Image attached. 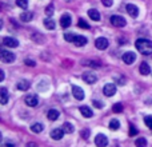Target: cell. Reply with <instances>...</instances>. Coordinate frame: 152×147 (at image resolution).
Returning <instances> with one entry per match:
<instances>
[{"instance_id":"1","label":"cell","mask_w":152,"mask_h":147,"mask_svg":"<svg viewBox=\"0 0 152 147\" xmlns=\"http://www.w3.org/2000/svg\"><path fill=\"white\" fill-rule=\"evenodd\" d=\"M136 50L143 55H151L152 54V42L148 39H137L136 43Z\"/></svg>"},{"instance_id":"2","label":"cell","mask_w":152,"mask_h":147,"mask_svg":"<svg viewBox=\"0 0 152 147\" xmlns=\"http://www.w3.org/2000/svg\"><path fill=\"white\" fill-rule=\"evenodd\" d=\"M0 60L3 63H12L15 60V54H12L11 51H0Z\"/></svg>"},{"instance_id":"3","label":"cell","mask_w":152,"mask_h":147,"mask_svg":"<svg viewBox=\"0 0 152 147\" xmlns=\"http://www.w3.org/2000/svg\"><path fill=\"white\" fill-rule=\"evenodd\" d=\"M110 21H111V24H112V26H115V27H126V24H127L126 19H124L123 16H119V15L111 16Z\"/></svg>"},{"instance_id":"4","label":"cell","mask_w":152,"mask_h":147,"mask_svg":"<svg viewBox=\"0 0 152 147\" xmlns=\"http://www.w3.org/2000/svg\"><path fill=\"white\" fill-rule=\"evenodd\" d=\"M103 94L105 96H112V95L116 94V84H112V83H108L104 86L103 88Z\"/></svg>"},{"instance_id":"5","label":"cell","mask_w":152,"mask_h":147,"mask_svg":"<svg viewBox=\"0 0 152 147\" xmlns=\"http://www.w3.org/2000/svg\"><path fill=\"white\" fill-rule=\"evenodd\" d=\"M95 143H96L97 147H105L108 145V139L104 134H97L95 137Z\"/></svg>"},{"instance_id":"6","label":"cell","mask_w":152,"mask_h":147,"mask_svg":"<svg viewBox=\"0 0 152 147\" xmlns=\"http://www.w3.org/2000/svg\"><path fill=\"white\" fill-rule=\"evenodd\" d=\"M108 40L105 39V37H97L96 39V42H95V46H96V48L97 50H107L108 48Z\"/></svg>"},{"instance_id":"7","label":"cell","mask_w":152,"mask_h":147,"mask_svg":"<svg viewBox=\"0 0 152 147\" xmlns=\"http://www.w3.org/2000/svg\"><path fill=\"white\" fill-rule=\"evenodd\" d=\"M83 80L88 84H94V83H96L97 76L95 75L94 72H84L83 74Z\"/></svg>"},{"instance_id":"8","label":"cell","mask_w":152,"mask_h":147,"mask_svg":"<svg viewBox=\"0 0 152 147\" xmlns=\"http://www.w3.org/2000/svg\"><path fill=\"white\" fill-rule=\"evenodd\" d=\"M72 94H74V98H76L77 100H83L84 99V91H83L81 87L72 86Z\"/></svg>"},{"instance_id":"9","label":"cell","mask_w":152,"mask_h":147,"mask_svg":"<svg viewBox=\"0 0 152 147\" xmlns=\"http://www.w3.org/2000/svg\"><path fill=\"white\" fill-rule=\"evenodd\" d=\"M24 102H26L27 106H29V107H35V106H37V98L36 95H27L26 98H24Z\"/></svg>"},{"instance_id":"10","label":"cell","mask_w":152,"mask_h":147,"mask_svg":"<svg viewBox=\"0 0 152 147\" xmlns=\"http://www.w3.org/2000/svg\"><path fill=\"white\" fill-rule=\"evenodd\" d=\"M3 44L7 46V47H10V48H15V47L19 46V42L16 39H13V37L7 36V37H4V40H3Z\"/></svg>"},{"instance_id":"11","label":"cell","mask_w":152,"mask_h":147,"mask_svg":"<svg viewBox=\"0 0 152 147\" xmlns=\"http://www.w3.org/2000/svg\"><path fill=\"white\" fill-rule=\"evenodd\" d=\"M64 137V130L63 129H53L51 131V138L55 140H60Z\"/></svg>"},{"instance_id":"12","label":"cell","mask_w":152,"mask_h":147,"mask_svg":"<svg viewBox=\"0 0 152 147\" xmlns=\"http://www.w3.org/2000/svg\"><path fill=\"white\" fill-rule=\"evenodd\" d=\"M72 20H71V16L68 15V13H66V15H63L60 18V26L61 28H68L69 26H71Z\"/></svg>"},{"instance_id":"13","label":"cell","mask_w":152,"mask_h":147,"mask_svg":"<svg viewBox=\"0 0 152 147\" xmlns=\"http://www.w3.org/2000/svg\"><path fill=\"white\" fill-rule=\"evenodd\" d=\"M135 60H136V55H135V52H126L123 55V62L126 64H132Z\"/></svg>"},{"instance_id":"14","label":"cell","mask_w":152,"mask_h":147,"mask_svg":"<svg viewBox=\"0 0 152 147\" xmlns=\"http://www.w3.org/2000/svg\"><path fill=\"white\" fill-rule=\"evenodd\" d=\"M8 90L5 87H0V103L1 104H7L8 103Z\"/></svg>"},{"instance_id":"15","label":"cell","mask_w":152,"mask_h":147,"mask_svg":"<svg viewBox=\"0 0 152 147\" xmlns=\"http://www.w3.org/2000/svg\"><path fill=\"white\" fill-rule=\"evenodd\" d=\"M127 12H128L132 18H137V16H139V8L134 4H127Z\"/></svg>"},{"instance_id":"16","label":"cell","mask_w":152,"mask_h":147,"mask_svg":"<svg viewBox=\"0 0 152 147\" xmlns=\"http://www.w3.org/2000/svg\"><path fill=\"white\" fill-rule=\"evenodd\" d=\"M72 43H74L75 46H77V47H83V46L87 44V37L80 36V35H76L75 39H74V42H72Z\"/></svg>"},{"instance_id":"17","label":"cell","mask_w":152,"mask_h":147,"mask_svg":"<svg viewBox=\"0 0 152 147\" xmlns=\"http://www.w3.org/2000/svg\"><path fill=\"white\" fill-rule=\"evenodd\" d=\"M139 71L142 75H150L151 74V67H150V64L148 63H145V62H143L142 64H140V67H139Z\"/></svg>"},{"instance_id":"18","label":"cell","mask_w":152,"mask_h":147,"mask_svg":"<svg viewBox=\"0 0 152 147\" xmlns=\"http://www.w3.org/2000/svg\"><path fill=\"white\" fill-rule=\"evenodd\" d=\"M16 87H18V90H20V91H26V90L29 88V82L21 79V80H19L18 83H16Z\"/></svg>"},{"instance_id":"19","label":"cell","mask_w":152,"mask_h":147,"mask_svg":"<svg viewBox=\"0 0 152 147\" xmlns=\"http://www.w3.org/2000/svg\"><path fill=\"white\" fill-rule=\"evenodd\" d=\"M80 112H81V115L86 116V118H91V116L94 115L92 110L88 107V106H81V107H80Z\"/></svg>"},{"instance_id":"20","label":"cell","mask_w":152,"mask_h":147,"mask_svg":"<svg viewBox=\"0 0 152 147\" xmlns=\"http://www.w3.org/2000/svg\"><path fill=\"white\" fill-rule=\"evenodd\" d=\"M88 16L92 19V20H95V21L100 20V13H99V11H97V10H94V8L88 11Z\"/></svg>"},{"instance_id":"21","label":"cell","mask_w":152,"mask_h":147,"mask_svg":"<svg viewBox=\"0 0 152 147\" xmlns=\"http://www.w3.org/2000/svg\"><path fill=\"white\" fill-rule=\"evenodd\" d=\"M32 18H34L32 12H28V11L21 12V15H20V20L21 21H29V20H32Z\"/></svg>"},{"instance_id":"22","label":"cell","mask_w":152,"mask_h":147,"mask_svg":"<svg viewBox=\"0 0 152 147\" xmlns=\"http://www.w3.org/2000/svg\"><path fill=\"white\" fill-rule=\"evenodd\" d=\"M47 115H48V119H50V121H56V119H59V115H60V114H59L58 110H50Z\"/></svg>"},{"instance_id":"23","label":"cell","mask_w":152,"mask_h":147,"mask_svg":"<svg viewBox=\"0 0 152 147\" xmlns=\"http://www.w3.org/2000/svg\"><path fill=\"white\" fill-rule=\"evenodd\" d=\"M63 130H64V132H67V134H72V132L75 131L74 126H72L71 123H68V122H66V123L63 124Z\"/></svg>"},{"instance_id":"24","label":"cell","mask_w":152,"mask_h":147,"mask_svg":"<svg viewBox=\"0 0 152 147\" xmlns=\"http://www.w3.org/2000/svg\"><path fill=\"white\" fill-rule=\"evenodd\" d=\"M44 27L47 29H53V28H55V21H53L52 19H50V18L45 19V20H44Z\"/></svg>"},{"instance_id":"25","label":"cell","mask_w":152,"mask_h":147,"mask_svg":"<svg viewBox=\"0 0 152 147\" xmlns=\"http://www.w3.org/2000/svg\"><path fill=\"white\" fill-rule=\"evenodd\" d=\"M43 124H40V123H35V124H32V127H31V130L35 132V134H39V132H42L43 131Z\"/></svg>"},{"instance_id":"26","label":"cell","mask_w":152,"mask_h":147,"mask_svg":"<svg viewBox=\"0 0 152 147\" xmlns=\"http://www.w3.org/2000/svg\"><path fill=\"white\" fill-rule=\"evenodd\" d=\"M119 127H120V122L118 121V119H112V121L110 122V129L111 130H119Z\"/></svg>"},{"instance_id":"27","label":"cell","mask_w":152,"mask_h":147,"mask_svg":"<svg viewBox=\"0 0 152 147\" xmlns=\"http://www.w3.org/2000/svg\"><path fill=\"white\" fill-rule=\"evenodd\" d=\"M135 145H136V147H147V139L145 138H139V139H136Z\"/></svg>"},{"instance_id":"28","label":"cell","mask_w":152,"mask_h":147,"mask_svg":"<svg viewBox=\"0 0 152 147\" xmlns=\"http://www.w3.org/2000/svg\"><path fill=\"white\" fill-rule=\"evenodd\" d=\"M16 4H18V7L23 8V10H27V7H28V0H16Z\"/></svg>"},{"instance_id":"29","label":"cell","mask_w":152,"mask_h":147,"mask_svg":"<svg viewBox=\"0 0 152 147\" xmlns=\"http://www.w3.org/2000/svg\"><path fill=\"white\" fill-rule=\"evenodd\" d=\"M75 36L76 35L74 34V32H66V34H64V37H66V40L67 42H74V39H75Z\"/></svg>"},{"instance_id":"30","label":"cell","mask_w":152,"mask_h":147,"mask_svg":"<svg viewBox=\"0 0 152 147\" xmlns=\"http://www.w3.org/2000/svg\"><path fill=\"white\" fill-rule=\"evenodd\" d=\"M77 26L80 27V28H84V29H88V28H89V24L87 23L86 20H83V19H79V21H77Z\"/></svg>"},{"instance_id":"31","label":"cell","mask_w":152,"mask_h":147,"mask_svg":"<svg viewBox=\"0 0 152 147\" xmlns=\"http://www.w3.org/2000/svg\"><path fill=\"white\" fill-rule=\"evenodd\" d=\"M112 111L113 112H121V111H123V104H121V103H116V104H113Z\"/></svg>"},{"instance_id":"32","label":"cell","mask_w":152,"mask_h":147,"mask_svg":"<svg viewBox=\"0 0 152 147\" xmlns=\"http://www.w3.org/2000/svg\"><path fill=\"white\" fill-rule=\"evenodd\" d=\"M144 123L147 124L148 129H151V130H152V115L145 116V118H144Z\"/></svg>"},{"instance_id":"33","label":"cell","mask_w":152,"mask_h":147,"mask_svg":"<svg viewBox=\"0 0 152 147\" xmlns=\"http://www.w3.org/2000/svg\"><path fill=\"white\" fill-rule=\"evenodd\" d=\"M53 10H55V8H53V4H50L47 8H45V13H47L48 16H52L53 15Z\"/></svg>"},{"instance_id":"34","label":"cell","mask_w":152,"mask_h":147,"mask_svg":"<svg viewBox=\"0 0 152 147\" xmlns=\"http://www.w3.org/2000/svg\"><path fill=\"white\" fill-rule=\"evenodd\" d=\"M136 134H137V129L134 126V124H131V126H129V135H131V137H135Z\"/></svg>"},{"instance_id":"35","label":"cell","mask_w":152,"mask_h":147,"mask_svg":"<svg viewBox=\"0 0 152 147\" xmlns=\"http://www.w3.org/2000/svg\"><path fill=\"white\" fill-rule=\"evenodd\" d=\"M80 135H81V138H83V139H88V138H89V130L88 129L83 130V131L80 132Z\"/></svg>"},{"instance_id":"36","label":"cell","mask_w":152,"mask_h":147,"mask_svg":"<svg viewBox=\"0 0 152 147\" xmlns=\"http://www.w3.org/2000/svg\"><path fill=\"white\" fill-rule=\"evenodd\" d=\"M84 64H89V67H100V63H97V62H84Z\"/></svg>"},{"instance_id":"37","label":"cell","mask_w":152,"mask_h":147,"mask_svg":"<svg viewBox=\"0 0 152 147\" xmlns=\"http://www.w3.org/2000/svg\"><path fill=\"white\" fill-rule=\"evenodd\" d=\"M24 63H26L27 66H29V67H35V66H36V63H35L32 59H26V60H24Z\"/></svg>"},{"instance_id":"38","label":"cell","mask_w":152,"mask_h":147,"mask_svg":"<svg viewBox=\"0 0 152 147\" xmlns=\"http://www.w3.org/2000/svg\"><path fill=\"white\" fill-rule=\"evenodd\" d=\"M102 3L105 7H111V5H112V0H102Z\"/></svg>"},{"instance_id":"39","label":"cell","mask_w":152,"mask_h":147,"mask_svg":"<svg viewBox=\"0 0 152 147\" xmlns=\"http://www.w3.org/2000/svg\"><path fill=\"white\" fill-rule=\"evenodd\" d=\"M94 104L96 106L97 108H102L103 107V103H100V102H97V100H94Z\"/></svg>"},{"instance_id":"40","label":"cell","mask_w":152,"mask_h":147,"mask_svg":"<svg viewBox=\"0 0 152 147\" xmlns=\"http://www.w3.org/2000/svg\"><path fill=\"white\" fill-rule=\"evenodd\" d=\"M4 78H5L4 71H3V70H0V82H3V80H4Z\"/></svg>"},{"instance_id":"41","label":"cell","mask_w":152,"mask_h":147,"mask_svg":"<svg viewBox=\"0 0 152 147\" xmlns=\"http://www.w3.org/2000/svg\"><path fill=\"white\" fill-rule=\"evenodd\" d=\"M0 147H15V146H13L12 143H4V145H1Z\"/></svg>"},{"instance_id":"42","label":"cell","mask_w":152,"mask_h":147,"mask_svg":"<svg viewBox=\"0 0 152 147\" xmlns=\"http://www.w3.org/2000/svg\"><path fill=\"white\" fill-rule=\"evenodd\" d=\"M27 147H37L36 143H34V142H29L28 145H27Z\"/></svg>"},{"instance_id":"43","label":"cell","mask_w":152,"mask_h":147,"mask_svg":"<svg viewBox=\"0 0 152 147\" xmlns=\"http://www.w3.org/2000/svg\"><path fill=\"white\" fill-rule=\"evenodd\" d=\"M1 27H3V21L0 20V29H1Z\"/></svg>"},{"instance_id":"44","label":"cell","mask_w":152,"mask_h":147,"mask_svg":"<svg viewBox=\"0 0 152 147\" xmlns=\"http://www.w3.org/2000/svg\"><path fill=\"white\" fill-rule=\"evenodd\" d=\"M0 140H1V132H0Z\"/></svg>"}]
</instances>
